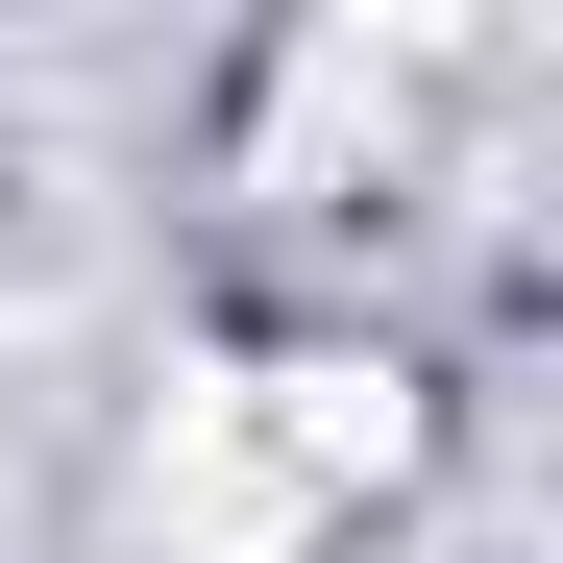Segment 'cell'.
<instances>
[{
    "mask_svg": "<svg viewBox=\"0 0 563 563\" xmlns=\"http://www.w3.org/2000/svg\"><path fill=\"white\" fill-rule=\"evenodd\" d=\"M393 465H417L393 367H221V393L147 441V515L197 539V563H295L343 490H393Z\"/></svg>",
    "mask_w": 563,
    "mask_h": 563,
    "instance_id": "obj_1",
    "label": "cell"
}]
</instances>
